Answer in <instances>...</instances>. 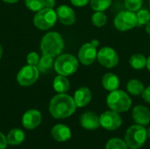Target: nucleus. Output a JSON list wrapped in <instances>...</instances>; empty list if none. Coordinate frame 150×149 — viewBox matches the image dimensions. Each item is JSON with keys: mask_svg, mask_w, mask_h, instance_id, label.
Here are the masks:
<instances>
[{"mask_svg": "<svg viewBox=\"0 0 150 149\" xmlns=\"http://www.w3.org/2000/svg\"><path fill=\"white\" fill-rule=\"evenodd\" d=\"M3 1L5 2V3H8V4H13V3L18 2V0H3Z\"/></svg>", "mask_w": 150, "mask_h": 149, "instance_id": "4c0bfd02", "label": "nucleus"}, {"mask_svg": "<svg viewBox=\"0 0 150 149\" xmlns=\"http://www.w3.org/2000/svg\"><path fill=\"white\" fill-rule=\"evenodd\" d=\"M149 7H150V0H149Z\"/></svg>", "mask_w": 150, "mask_h": 149, "instance_id": "a19ab883", "label": "nucleus"}, {"mask_svg": "<svg viewBox=\"0 0 150 149\" xmlns=\"http://www.w3.org/2000/svg\"><path fill=\"white\" fill-rule=\"evenodd\" d=\"M91 91L87 87H81L74 94V101L77 107H84L91 100Z\"/></svg>", "mask_w": 150, "mask_h": 149, "instance_id": "dca6fc26", "label": "nucleus"}, {"mask_svg": "<svg viewBox=\"0 0 150 149\" xmlns=\"http://www.w3.org/2000/svg\"><path fill=\"white\" fill-rule=\"evenodd\" d=\"M146 32L150 35V21L146 25Z\"/></svg>", "mask_w": 150, "mask_h": 149, "instance_id": "c9c22d12", "label": "nucleus"}, {"mask_svg": "<svg viewBox=\"0 0 150 149\" xmlns=\"http://www.w3.org/2000/svg\"><path fill=\"white\" fill-rule=\"evenodd\" d=\"M91 43L92 45H94L95 47H98V46L99 45V42H98V40H93Z\"/></svg>", "mask_w": 150, "mask_h": 149, "instance_id": "f704fd0d", "label": "nucleus"}, {"mask_svg": "<svg viewBox=\"0 0 150 149\" xmlns=\"http://www.w3.org/2000/svg\"><path fill=\"white\" fill-rule=\"evenodd\" d=\"M99 120H100V126L108 131L116 130L122 124V119L119 112L112 110L106 111L104 113H102L101 116L99 117Z\"/></svg>", "mask_w": 150, "mask_h": 149, "instance_id": "9d476101", "label": "nucleus"}, {"mask_svg": "<svg viewBox=\"0 0 150 149\" xmlns=\"http://www.w3.org/2000/svg\"><path fill=\"white\" fill-rule=\"evenodd\" d=\"M146 67H147V68L150 71V55L149 56V58L147 59V66Z\"/></svg>", "mask_w": 150, "mask_h": 149, "instance_id": "e433bc0d", "label": "nucleus"}, {"mask_svg": "<svg viewBox=\"0 0 150 149\" xmlns=\"http://www.w3.org/2000/svg\"><path fill=\"white\" fill-rule=\"evenodd\" d=\"M76 107L72 97L65 93H59L51 99L49 112L55 119H66L76 112Z\"/></svg>", "mask_w": 150, "mask_h": 149, "instance_id": "f257e3e1", "label": "nucleus"}, {"mask_svg": "<svg viewBox=\"0 0 150 149\" xmlns=\"http://www.w3.org/2000/svg\"><path fill=\"white\" fill-rule=\"evenodd\" d=\"M57 18L65 25H71L76 22L75 11L68 5H60L56 9Z\"/></svg>", "mask_w": 150, "mask_h": 149, "instance_id": "f8f14e48", "label": "nucleus"}, {"mask_svg": "<svg viewBox=\"0 0 150 149\" xmlns=\"http://www.w3.org/2000/svg\"><path fill=\"white\" fill-rule=\"evenodd\" d=\"M40 71L36 66L26 65L23 67L17 76V81L21 86H30L39 78Z\"/></svg>", "mask_w": 150, "mask_h": 149, "instance_id": "1a4fd4ad", "label": "nucleus"}, {"mask_svg": "<svg viewBox=\"0 0 150 149\" xmlns=\"http://www.w3.org/2000/svg\"><path fill=\"white\" fill-rule=\"evenodd\" d=\"M7 139L5 138V136L0 132V149H5L7 147Z\"/></svg>", "mask_w": 150, "mask_h": 149, "instance_id": "473e14b6", "label": "nucleus"}, {"mask_svg": "<svg viewBox=\"0 0 150 149\" xmlns=\"http://www.w3.org/2000/svg\"><path fill=\"white\" fill-rule=\"evenodd\" d=\"M147 136H148V138L150 139V127L149 129H147Z\"/></svg>", "mask_w": 150, "mask_h": 149, "instance_id": "58836bf2", "label": "nucleus"}, {"mask_svg": "<svg viewBox=\"0 0 150 149\" xmlns=\"http://www.w3.org/2000/svg\"><path fill=\"white\" fill-rule=\"evenodd\" d=\"M142 98L144 99V101H146L147 103H149L150 104V86L145 88L143 93L142 94Z\"/></svg>", "mask_w": 150, "mask_h": 149, "instance_id": "2f4dec72", "label": "nucleus"}, {"mask_svg": "<svg viewBox=\"0 0 150 149\" xmlns=\"http://www.w3.org/2000/svg\"><path fill=\"white\" fill-rule=\"evenodd\" d=\"M25 4L29 10L39 11L45 8V0H25Z\"/></svg>", "mask_w": 150, "mask_h": 149, "instance_id": "cd10ccee", "label": "nucleus"}, {"mask_svg": "<svg viewBox=\"0 0 150 149\" xmlns=\"http://www.w3.org/2000/svg\"><path fill=\"white\" fill-rule=\"evenodd\" d=\"M41 122V114L37 110H29L27 111L23 118L22 124L26 129H34Z\"/></svg>", "mask_w": 150, "mask_h": 149, "instance_id": "4468645a", "label": "nucleus"}, {"mask_svg": "<svg viewBox=\"0 0 150 149\" xmlns=\"http://www.w3.org/2000/svg\"><path fill=\"white\" fill-rule=\"evenodd\" d=\"M80 124L86 130H95L101 126L99 117L93 112H84L80 118Z\"/></svg>", "mask_w": 150, "mask_h": 149, "instance_id": "2eb2a0df", "label": "nucleus"}, {"mask_svg": "<svg viewBox=\"0 0 150 149\" xmlns=\"http://www.w3.org/2000/svg\"><path fill=\"white\" fill-rule=\"evenodd\" d=\"M91 7L95 11H105L112 4V0H91Z\"/></svg>", "mask_w": 150, "mask_h": 149, "instance_id": "b1692460", "label": "nucleus"}, {"mask_svg": "<svg viewBox=\"0 0 150 149\" xmlns=\"http://www.w3.org/2000/svg\"><path fill=\"white\" fill-rule=\"evenodd\" d=\"M97 59L103 67L107 68L116 67L120 61L117 52L110 47H104L100 48L98 52Z\"/></svg>", "mask_w": 150, "mask_h": 149, "instance_id": "6e6552de", "label": "nucleus"}, {"mask_svg": "<svg viewBox=\"0 0 150 149\" xmlns=\"http://www.w3.org/2000/svg\"><path fill=\"white\" fill-rule=\"evenodd\" d=\"M69 81L64 76H57L53 82V87L55 91L58 93H66L69 90Z\"/></svg>", "mask_w": 150, "mask_h": 149, "instance_id": "6ab92c4d", "label": "nucleus"}, {"mask_svg": "<svg viewBox=\"0 0 150 149\" xmlns=\"http://www.w3.org/2000/svg\"><path fill=\"white\" fill-rule=\"evenodd\" d=\"M147 129L141 125H134L130 126L125 135V142L128 148H141L147 141Z\"/></svg>", "mask_w": 150, "mask_h": 149, "instance_id": "20e7f679", "label": "nucleus"}, {"mask_svg": "<svg viewBox=\"0 0 150 149\" xmlns=\"http://www.w3.org/2000/svg\"><path fill=\"white\" fill-rule=\"evenodd\" d=\"M64 42L60 33L56 32H49L41 40L40 49L43 54L53 57L58 56L63 50Z\"/></svg>", "mask_w": 150, "mask_h": 149, "instance_id": "f03ea898", "label": "nucleus"}, {"mask_svg": "<svg viewBox=\"0 0 150 149\" xmlns=\"http://www.w3.org/2000/svg\"><path fill=\"white\" fill-rule=\"evenodd\" d=\"M127 90L133 96H140L143 93L145 87L142 82L138 79H131L127 84Z\"/></svg>", "mask_w": 150, "mask_h": 149, "instance_id": "aec40b11", "label": "nucleus"}, {"mask_svg": "<svg viewBox=\"0 0 150 149\" xmlns=\"http://www.w3.org/2000/svg\"><path fill=\"white\" fill-rule=\"evenodd\" d=\"M54 69L55 71L64 76L73 75L78 68L79 61L76 56L70 54H64L59 55L54 61Z\"/></svg>", "mask_w": 150, "mask_h": 149, "instance_id": "39448f33", "label": "nucleus"}, {"mask_svg": "<svg viewBox=\"0 0 150 149\" xmlns=\"http://www.w3.org/2000/svg\"><path fill=\"white\" fill-rule=\"evenodd\" d=\"M53 63H54L53 56L43 54V56L40 59L39 63H38V65L36 67L38 68L40 72L46 73L51 68V67L53 66Z\"/></svg>", "mask_w": 150, "mask_h": 149, "instance_id": "5701e85b", "label": "nucleus"}, {"mask_svg": "<svg viewBox=\"0 0 150 149\" xmlns=\"http://www.w3.org/2000/svg\"><path fill=\"white\" fill-rule=\"evenodd\" d=\"M120 84V78L113 73H106L102 77V85L105 90L108 91H113L119 89Z\"/></svg>", "mask_w": 150, "mask_h": 149, "instance_id": "a211bd4d", "label": "nucleus"}, {"mask_svg": "<svg viewBox=\"0 0 150 149\" xmlns=\"http://www.w3.org/2000/svg\"><path fill=\"white\" fill-rule=\"evenodd\" d=\"M98 51L97 47L90 43L83 44L78 52V60L80 62L85 66L91 65L97 59Z\"/></svg>", "mask_w": 150, "mask_h": 149, "instance_id": "9b49d317", "label": "nucleus"}, {"mask_svg": "<svg viewBox=\"0 0 150 149\" xmlns=\"http://www.w3.org/2000/svg\"><path fill=\"white\" fill-rule=\"evenodd\" d=\"M132 117L137 125L143 126H148L150 122L149 109L144 105H137L133 109Z\"/></svg>", "mask_w": 150, "mask_h": 149, "instance_id": "ddd939ff", "label": "nucleus"}, {"mask_svg": "<svg viewBox=\"0 0 150 149\" xmlns=\"http://www.w3.org/2000/svg\"><path fill=\"white\" fill-rule=\"evenodd\" d=\"M26 61H27V63L28 65H31V66H37L38 63H39V61H40V56L37 53L35 52H32L30 53L27 57H26Z\"/></svg>", "mask_w": 150, "mask_h": 149, "instance_id": "c756f323", "label": "nucleus"}, {"mask_svg": "<svg viewBox=\"0 0 150 149\" xmlns=\"http://www.w3.org/2000/svg\"><path fill=\"white\" fill-rule=\"evenodd\" d=\"M105 149H128L125 141L119 138H112L106 143Z\"/></svg>", "mask_w": 150, "mask_h": 149, "instance_id": "bb28decb", "label": "nucleus"}, {"mask_svg": "<svg viewBox=\"0 0 150 149\" xmlns=\"http://www.w3.org/2000/svg\"><path fill=\"white\" fill-rule=\"evenodd\" d=\"M107 22V16L104 11H96L91 16V23L98 27L104 26Z\"/></svg>", "mask_w": 150, "mask_h": 149, "instance_id": "393cba45", "label": "nucleus"}, {"mask_svg": "<svg viewBox=\"0 0 150 149\" xmlns=\"http://www.w3.org/2000/svg\"><path fill=\"white\" fill-rule=\"evenodd\" d=\"M70 2L74 6L83 7V6L87 5L91 2V0H70Z\"/></svg>", "mask_w": 150, "mask_h": 149, "instance_id": "7c9ffc66", "label": "nucleus"}, {"mask_svg": "<svg viewBox=\"0 0 150 149\" xmlns=\"http://www.w3.org/2000/svg\"><path fill=\"white\" fill-rule=\"evenodd\" d=\"M137 25H145L150 21V11L147 9H140L137 13Z\"/></svg>", "mask_w": 150, "mask_h": 149, "instance_id": "a878e982", "label": "nucleus"}, {"mask_svg": "<svg viewBox=\"0 0 150 149\" xmlns=\"http://www.w3.org/2000/svg\"><path fill=\"white\" fill-rule=\"evenodd\" d=\"M114 26L120 32L129 31L137 25L136 13L128 10L119 12L113 21Z\"/></svg>", "mask_w": 150, "mask_h": 149, "instance_id": "0eeeda50", "label": "nucleus"}, {"mask_svg": "<svg viewBox=\"0 0 150 149\" xmlns=\"http://www.w3.org/2000/svg\"><path fill=\"white\" fill-rule=\"evenodd\" d=\"M129 64L134 69H142L147 66V58L142 54H134L130 57Z\"/></svg>", "mask_w": 150, "mask_h": 149, "instance_id": "4be33fe9", "label": "nucleus"}, {"mask_svg": "<svg viewBox=\"0 0 150 149\" xmlns=\"http://www.w3.org/2000/svg\"><path fill=\"white\" fill-rule=\"evenodd\" d=\"M124 4L127 10L135 12L142 9L143 0H124Z\"/></svg>", "mask_w": 150, "mask_h": 149, "instance_id": "c85d7f7f", "label": "nucleus"}, {"mask_svg": "<svg viewBox=\"0 0 150 149\" xmlns=\"http://www.w3.org/2000/svg\"><path fill=\"white\" fill-rule=\"evenodd\" d=\"M7 142L10 145L17 146L21 144L25 140V133L20 129H12L9 132L7 135Z\"/></svg>", "mask_w": 150, "mask_h": 149, "instance_id": "412c9836", "label": "nucleus"}, {"mask_svg": "<svg viewBox=\"0 0 150 149\" xmlns=\"http://www.w3.org/2000/svg\"><path fill=\"white\" fill-rule=\"evenodd\" d=\"M106 104L108 107L117 112H127L132 105V99L129 95L120 90L111 91L106 97Z\"/></svg>", "mask_w": 150, "mask_h": 149, "instance_id": "7ed1b4c3", "label": "nucleus"}, {"mask_svg": "<svg viewBox=\"0 0 150 149\" xmlns=\"http://www.w3.org/2000/svg\"><path fill=\"white\" fill-rule=\"evenodd\" d=\"M2 54H3V48H2V47H1V45H0V59H1V57H2Z\"/></svg>", "mask_w": 150, "mask_h": 149, "instance_id": "ea45409f", "label": "nucleus"}, {"mask_svg": "<svg viewBox=\"0 0 150 149\" xmlns=\"http://www.w3.org/2000/svg\"><path fill=\"white\" fill-rule=\"evenodd\" d=\"M55 0H45V8H54Z\"/></svg>", "mask_w": 150, "mask_h": 149, "instance_id": "72a5a7b5", "label": "nucleus"}, {"mask_svg": "<svg viewBox=\"0 0 150 149\" xmlns=\"http://www.w3.org/2000/svg\"><path fill=\"white\" fill-rule=\"evenodd\" d=\"M51 134L55 141L60 142L67 141L71 138L70 129L67 126L62 124L54 126L51 130Z\"/></svg>", "mask_w": 150, "mask_h": 149, "instance_id": "f3484780", "label": "nucleus"}, {"mask_svg": "<svg viewBox=\"0 0 150 149\" xmlns=\"http://www.w3.org/2000/svg\"><path fill=\"white\" fill-rule=\"evenodd\" d=\"M56 20L57 14L53 8H43L34 16L33 24L40 30H47L54 25Z\"/></svg>", "mask_w": 150, "mask_h": 149, "instance_id": "423d86ee", "label": "nucleus"}]
</instances>
